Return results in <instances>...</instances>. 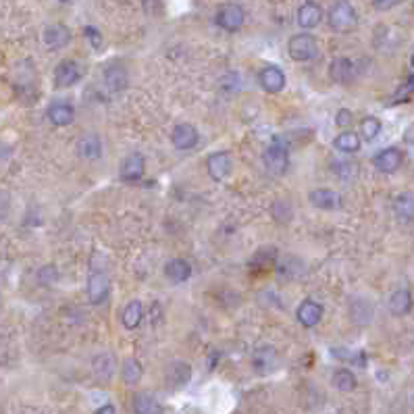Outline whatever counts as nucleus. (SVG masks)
Returning <instances> with one entry per match:
<instances>
[{
  "mask_svg": "<svg viewBox=\"0 0 414 414\" xmlns=\"http://www.w3.org/2000/svg\"><path fill=\"white\" fill-rule=\"evenodd\" d=\"M105 81L109 85L111 92H121L127 87L130 83V75H127V69L123 65H109L105 69Z\"/></svg>",
  "mask_w": 414,
  "mask_h": 414,
  "instance_id": "obj_25",
  "label": "nucleus"
},
{
  "mask_svg": "<svg viewBox=\"0 0 414 414\" xmlns=\"http://www.w3.org/2000/svg\"><path fill=\"white\" fill-rule=\"evenodd\" d=\"M406 90H414V73L406 79Z\"/></svg>",
  "mask_w": 414,
  "mask_h": 414,
  "instance_id": "obj_41",
  "label": "nucleus"
},
{
  "mask_svg": "<svg viewBox=\"0 0 414 414\" xmlns=\"http://www.w3.org/2000/svg\"><path fill=\"white\" fill-rule=\"evenodd\" d=\"M81 79V67L75 61H61L54 69V85L56 87H71Z\"/></svg>",
  "mask_w": 414,
  "mask_h": 414,
  "instance_id": "obj_12",
  "label": "nucleus"
},
{
  "mask_svg": "<svg viewBox=\"0 0 414 414\" xmlns=\"http://www.w3.org/2000/svg\"><path fill=\"white\" fill-rule=\"evenodd\" d=\"M244 19H246V13L240 5H234V3H227L223 7H219L217 11V25L225 32H240L242 25H244Z\"/></svg>",
  "mask_w": 414,
  "mask_h": 414,
  "instance_id": "obj_4",
  "label": "nucleus"
},
{
  "mask_svg": "<svg viewBox=\"0 0 414 414\" xmlns=\"http://www.w3.org/2000/svg\"><path fill=\"white\" fill-rule=\"evenodd\" d=\"M393 213L400 223H414V192H402L393 200Z\"/></svg>",
  "mask_w": 414,
  "mask_h": 414,
  "instance_id": "obj_18",
  "label": "nucleus"
},
{
  "mask_svg": "<svg viewBox=\"0 0 414 414\" xmlns=\"http://www.w3.org/2000/svg\"><path fill=\"white\" fill-rule=\"evenodd\" d=\"M331 383H333V387H335L338 391H342V393H350V391H354L356 385H358L356 375H354L352 371H348V369L335 371L333 377H331Z\"/></svg>",
  "mask_w": 414,
  "mask_h": 414,
  "instance_id": "obj_30",
  "label": "nucleus"
},
{
  "mask_svg": "<svg viewBox=\"0 0 414 414\" xmlns=\"http://www.w3.org/2000/svg\"><path fill=\"white\" fill-rule=\"evenodd\" d=\"M397 3H400V0H373L375 9H379V11H387V9L395 7Z\"/></svg>",
  "mask_w": 414,
  "mask_h": 414,
  "instance_id": "obj_38",
  "label": "nucleus"
},
{
  "mask_svg": "<svg viewBox=\"0 0 414 414\" xmlns=\"http://www.w3.org/2000/svg\"><path fill=\"white\" fill-rule=\"evenodd\" d=\"M333 146H335L340 152H344V154H354V152L360 150V136L346 130V132H342V134L333 140Z\"/></svg>",
  "mask_w": 414,
  "mask_h": 414,
  "instance_id": "obj_29",
  "label": "nucleus"
},
{
  "mask_svg": "<svg viewBox=\"0 0 414 414\" xmlns=\"http://www.w3.org/2000/svg\"><path fill=\"white\" fill-rule=\"evenodd\" d=\"M132 408H134V414H163V408L156 402V397L146 391H140L134 395Z\"/></svg>",
  "mask_w": 414,
  "mask_h": 414,
  "instance_id": "obj_27",
  "label": "nucleus"
},
{
  "mask_svg": "<svg viewBox=\"0 0 414 414\" xmlns=\"http://www.w3.org/2000/svg\"><path fill=\"white\" fill-rule=\"evenodd\" d=\"M92 369H94V375L98 381H111L117 373V360H115V354L113 352H100L94 356L92 360Z\"/></svg>",
  "mask_w": 414,
  "mask_h": 414,
  "instance_id": "obj_14",
  "label": "nucleus"
},
{
  "mask_svg": "<svg viewBox=\"0 0 414 414\" xmlns=\"http://www.w3.org/2000/svg\"><path fill=\"white\" fill-rule=\"evenodd\" d=\"M165 275L173 283H183L192 277V265L185 258H173L165 265Z\"/></svg>",
  "mask_w": 414,
  "mask_h": 414,
  "instance_id": "obj_26",
  "label": "nucleus"
},
{
  "mask_svg": "<svg viewBox=\"0 0 414 414\" xmlns=\"http://www.w3.org/2000/svg\"><path fill=\"white\" fill-rule=\"evenodd\" d=\"M350 319L354 325H371L375 319V306L366 298H352L350 300Z\"/></svg>",
  "mask_w": 414,
  "mask_h": 414,
  "instance_id": "obj_11",
  "label": "nucleus"
},
{
  "mask_svg": "<svg viewBox=\"0 0 414 414\" xmlns=\"http://www.w3.org/2000/svg\"><path fill=\"white\" fill-rule=\"evenodd\" d=\"M323 21V9L315 0H306V3L298 9V25L302 30H313Z\"/></svg>",
  "mask_w": 414,
  "mask_h": 414,
  "instance_id": "obj_15",
  "label": "nucleus"
},
{
  "mask_svg": "<svg viewBox=\"0 0 414 414\" xmlns=\"http://www.w3.org/2000/svg\"><path fill=\"white\" fill-rule=\"evenodd\" d=\"M71 42V30L63 23H52L44 30V44L50 50H61Z\"/></svg>",
  "mask_w": 414,
  "mask_h": 414,
  "instance_id": "obj_19",
  "label": "nucleus"
},
{
  "mask_svg": "<svg viewBox=\"0 0 414 414\" xmlns=\"http://www.w3.org/2000/svg\"><path fill=\"white\" fill-rule=\"evenodd\" d=\"M287 52L298 63L313 61V59L319 56V42H317L315 36H310V34H296L287 42Z\"/></svg>",
  "mask_w": 414,
  "mask_h": 414,
  "instance_id": "obj_2",
  "label": "nucleus"
},
{
  "mask_svg": "<svg viewBox=\"0 0 414 414\" xmlns=\"http://www.w3.org/2000/svg\"><path fill=\"white\" fill-rule=\"evenodd\" d=\"M404 163V154L400 148L391 146V148H383L373 156V165L377 171L381 173H395Z\"/></svg>",
  "mask_w": 414,
  "mask_h": 414,
  "instance_id": "obj_9",
  "label": "nucleus"
},
{
  "mask_svg": "<svg viewBox=\"0 0 414 414\" xmlns=\"http://www.w3.org/2000/svg\"><path fill=\"white\" fill-rule=\"evenodd\" d=\"M63 3H67V0H63Z\"/></svg>",
  "mask_w": 414,
  "mask_h": 414,
  "instance_id": "obj_43",
  "label": "nucleus"
},
{
  "mask_svg": "<svg viewBox=\"0 0 414 414\" xmlns=\"http://www.w3.org/2000/svg\"><path fill=\"white\" fill-rule=\"evenodd\" d=\"M142 364L138 358H127L123 360V366H121V377L127 385H138L140 379H142Z\"/></svg>",
  "mask_w": 414,
  "mask_h": 414,
  "instance_id": "obj_31",
  "label": "nucleus"
},
{
  "mask_svg": "<svg viewBox=\"0 0 414 414\" xmlns=\"http://www.w3.org/2000/svg\"><path fill=\"white\" fill-rule=\"evenodd\" d=\"M109 277L105 271H92L87 277V298L92 304H102L109 298Z\"/></svg>",
  "mask_w": 414,
  "mask_h": 414,
  "instance_id": "obj_7",
  "label": "nucleus"
},
{
  "mask_svg": "<svg viewBox=\"0 0 414 414\" xmlns=\"http://www.w3.org/2000/svg\"><path fill=\"white\" fill-rule=\"evenodd\" d=\"M277 258V250L275 248H262L254 254V258L250 260L252 269H269Z\"/></svg>",
  "mask_w": 414,
  "mask_h": 414,
  "instance_id": "obj_33",
  "label": "nucleus"
},
{
  "mask_svg": "<svg viewBox=\"0 0 414 414\" xmlns=\"http://www.w3.org/2000/svg\"><path fill=\"white\" fill-rule=\"evenodd\" d=\"M192 379V366L185 360H173L167 366V383L175 389H181Z\"/></svg>",
  "mask_w": 414,
  "mask_h": 414,
  "instance_id": "obj_22",
  "label": "nucleus"
},
{
  "mask_svg": "<svg viewBox=\"0 0 414 414\" xmlns=\"http://www.w3.org/2000/svg\"><path fill=\"white\" fill-rule=\"evenodd\" d=\"M410 65H412V69H414V52H412V56H410Z\"/></svg>",
  "mask_w": 414,
  "mask_h": 414,
  "instance_id": "obj_42",
  "label": "nucleus"
},
{
  "mask_svg": "<svg viewBox=\"0 0 414 414\" xmlns=\"http://www.w3.org/2000/svg\"><path fill=\"white\" fill-rule=\"evenodd\" d=\"M383 125L377 117H366L362 123H360V136L366 140V142H373L379 134H381Z\"/></svg>",
  "mask_w": 414,
  "mask_h": 414,
  "instance_id": "obj_34",
  "label": "nucleus"
},
{
  "mask_svg": "<svg viewBox=\"0 0 414 414\" xmlns=\"http://www.w3.org/2000/svg\"><path fill=\"white\" fill-rule=\"evenodd\" d=\"M77 154L85 161H96L102 154V140L98 134H83L77 140Z\"/></svg>",
  "mask_w": 414,
  "mask_h": 414,
  "instance_id": "obj_24",
  "label": "nucleus"
},
{
  "mask_svg": "<svg viewBox=\"0 0 414 414\" xmlns=\"http://www.w3.org/2000/svg\"><path fill=\"white\" fill-rule=\"evenodd\" d=\"M146 171V161L140 152H132L123 158L121 167H119V177L125 183H136L144 177Z\"/></svg>",
  "mask_w": 414,
  "mask_h": 414,
  "instance_id": "obj_6",
  "label": "nucleus"
},
{
  "mask_svg": "<svg viewBox=\"0 0 414 414\" xmlns=\"http://www.w3.org/2000/svg\"><path fill=\"white\" fill-rule=\"evenodd\" d=\"M94 414H117V410H115L113 404H105V406H100Z\"/></svg>",
  "mask_w": 414,
  "mask_h": 414,
  "instance_id": "obj_40",
  "label": "nucleus"
},
{
  "mask_svg": "<svg viewBox=\"0 0 414 414\" xmlns=\"http://www.w3.org/2000/svg\"><path fill=\"white\" fill-rule=\"evenodd\" d=\"M327 19H329V28L338 34H348L358 25L356 9L348 3V0H338V3L329 9Z\"/></svg>",
  "mask_w": 414,
  "mask_h": 414,
  "instance_id": "obj_1",
  "label": "nucleus"
},
{
  "mask_svg": "<svg viewBox=\"0 0 414 414\" xmlns=\"http://www.w3.org/2000/svg\"><path fill=\"white\" fill-rule=\"evenodd\" d=\"M258 81H260L262 90H267L269 94H279L285 87V73L275 65H267L258 73Z\"/></svg>",
  "mask_w": 414,
  "mask_h": 414,
  "instance_id": "obj_16",
  "label": "nucleus"
},
{
  "mask_svg": "<svg viewBox=\"0 0 414 414\" xmlns=\"http://www.w3.org/2000/svg\"><path fill=\"white\" fill-rule=\"evenodd\" d=\"M234 169V161H231V154L221 150V152H213L206 158V171L209 175L215 179V181H223Z\"/></svg>",
  "mask_w": 414,
  "mask_h": 414,
  "instance_id": "obj_8",
  "label": "nucleus"
},
{
  "mask_svg": "<svg viewBox=\"0 0 414 414\" xmlns=\"http://www.w3.org/2000/svg\"><path fill=\"white\" fill-rule=\"evenodd\" d=\"M198 140H200V134L189 123H179L171 132V142L177 150H192V148H196Z\"/></svg>",
  "mask_w": 414,
  "mask_h": 414,
  "instance_id": "obj_13",
  "label": "nucleus"
},
{
  "mask_svg": "<svg viewBox=\"0 0 414 414\" xmlns=\"http://www.w3.org/2000/svg\"><path fill=\"white\" fill-rule=\"evenodd\" d=\"M83 34H85V38L90 40V44H92L96 50L102 46V36H100V32H98L96 28H85V30H83Z\"/></svg>",
  "mask_w": 414,
  "mask_h": 414,
  "instance_id": "obj_37",
  "label": "nucleus"
},
{
  "mask_svg": "<svg viewBox=\"0 0 414 414\" xmlns=\"http://www.w3.org/2000/svg\"><path fill=\"white\" fill-rule=\"evenodd\" d=\"M308 202L313 204L315 209H321V211H335L342 204V196L335 189L319 187V189H313L308 194Z\"/></svg>",
  "mask_w": 414,
  "mask_h": 414,
  "instance_id": "obj_10",
  "label": "nucleus"
},
{
  "mask_svg": "<svg viewBox=\"0 0 414 414\" xmlns=\"http://www.w3.org/2000/svg\"><path fill=\"white\" fill-rule=\"evenodd\" d=\"M262 163H265V167H267L271 173H275V175L285 173V169H287V165H289V152H287V144H285L279 136H275L273 142L269 144V148L265 150Z\"/></svg>",
  "mask_w": 414,
  "mask_h": 414,
  "instance_id": "obj_3",
  "label": "nucleus"
},
{
  "mask_svg": "<svg viewBox=\"0 0 414 414\" xmlns=\"http://www.w3.org/2000/svg\"><path fill=\"white\" fill-rule=\"evenodd\" d=\"M7 211H9V196L5 192H0V217L7 215Z\"/></svg>",
  "mask_w": 414,
  "mask_h": 414,
  "instance_id": "obj_39",
  "label": "nucleus"
},
{
  "mask_svg": "<svg viewBox=\"0 0 414 414\" xmlns=\"http://www.w3.org/2000/svg\"><path fill=\"white\" fill-rule=\"evenodd\" d=\"M352 119H354V117H352V111H348V109H340L338 115H335V125L346 130V127L352 125Z\"/></svg>",
  "mask_w": 414,
  "mask_h": 414,
  "instance_id": "obj_35",
  "label": "nucleus"
},
{
  "mask_svg": "<svg viewBox=\"0 0 414 414\" xmlns=\"http://www.w3.org/2000/svg\"><path fill=\"white\" fill-rule=\"evenodd\" d=\"M56 267H52V265H48V267H44L42 271H40V281L44 283V285H52L54 281H56Z\"/></svg>",
  "mask_w": 414,
  "mask_h": 414,
  "instance_id": "obj_36",
  "label": "nucleus"
},
{
  "mask_svg": "<svg viewBox=\"0 0 414 414\" xmlns=\"http://www.w3.org/2000/svg\"><path fill=\"white\" fill-rule=\"evenodd\" d=\"M354 73H356V65L346 56H338L329 65V75L335 83H342V85L350 83L354 79Z\"/></svg>",
  "mask_w": 414,
  "mask_h": 414,
  "instance_id": "obj_20",
  "label": "nucleus"
},
{
  "mask_svg": "<svg viewBox=\"0 0 414 414\" xmlns=\"http://www.w3.org/2000/svg\"><path fill=\"white\" fill-rule=\"evenodd\" d=\"M48 119L56 127H67L75 119V109L69 105V102H63V100L52 102V105L48 107Z\"/></svg>",
  "mask_w": 414,
  "mask_h": 414,
  "instance_id": "obj_23",
  "label": "nucleus"
},
{
  "mask_svg": "<svg viewBox=\"0 0 414 414\" xmlns=\"http://www.w3.org/2000/svg\"><path fill=\"white\" fill-rule=\"evenodd\" d=\"M277 366V352L271 346H262L252 352V369L258 375H267Z\"/></svg>",
  "mask_w": 414,
  "mask_h": 414,
  "instance_id": "obj_21",
  "label": "nucleus"
},
{
  "mask_svg": "<svg viewBox=\"0 0 414 414\" xmlns=\"http://www.w3.org/2000/svg\"><path fill=\"white\" fill-rule=\"evenodd\" d=\"M144 319V306L140 300H132L125 308H123V315H121V323L125 329H138L140 323Z\"/></svg>",
  "mask_w": 414,
  "mask_h": 414,
  "instance_id": "obj_28",
  "label": "nucleus"
},
{
  "mask_svg": "<svg viewBox=\"0 0 414 414\" xmlns=\"http://www.w3.org/2000/svg\"><path fill=\"white\" fill-rule=\"evenodd\" d=\"M296 317H298V323H300L302 327L313 329V327H317V325L321 323V319H323V306H321L319 302H315V300L306 298V300H302V304L298 306Z\"/></svg>",
  "mask_w": 414,
  "mask_h": 414,
  "instance_id": "obj_5",
  "label": "nucleus"
},
{
  "mask_svg": "<svg viewBox=\"0 0 414 414\" xmlns=\"http://www.w3.org/2000/svg\"><path fill=\"white\" fill-rule=\"evenodd\" d=\"M387 306H389V313H391L393 317H406V315L410 313V310H412V306H414V298H412L410 289L400 287V289H395V291L389 296Z\"/></svg>",
  "mask_w": 414,
  "mask_h": 414,
  "instance_id": "obj_17",
  "label": "nucleus"
},
{
  "mask_svg": "<svg viewBox=\"0 0 414 414\" xmlns=\"http://www.w3.org/2000/svg\"><path fill=\"white\" fill-rule=\"evenodd\" d=\"M271 213H273V219L277 223H287L293 217V209L287 200H275L273 206H271Z\"/></svg>",
  "mask_w": 414,
  "mask_h": 414,
  "instance_id": "obj_32",
  "label": "nucleus"
}]
</instances>
